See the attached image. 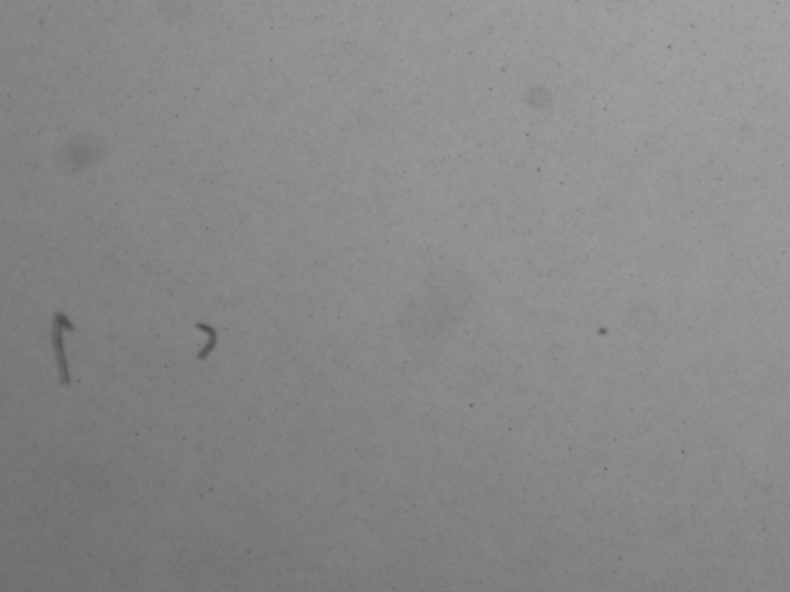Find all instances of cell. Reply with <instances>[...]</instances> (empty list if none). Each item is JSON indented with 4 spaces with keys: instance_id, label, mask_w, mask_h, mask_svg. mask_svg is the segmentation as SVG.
I'll list each match as a JSON object with an SVG mask.
<instances>
[{
    "instance_id": "cell-1",
    "label": "cell",
    "mask_w": 790,
    "mask_h": 592,
    "mask_svg": "<svg viewBox=\"0 0 790 592\" xmlns=\"http://www.w3.org/2000/svg\"><path fill=\"white\" fill-rule=\"evenodd\" d=\"M64 330L74 332L76 327L71 324V321L68 320L67 315L57 312L55 315V325H53V344H55L56 359L59 366V384H61L62 388H68V385H70V373H68V363L65 356V349H64Z\"/></svg>"
},
{
    "instance_id": "cell-2",
    "label": "cell",
    "mask_w": 790,
    "mask_h": 592,
    "mask_svg": "<svg viewBox=\"0 0 790 592\" xmlns=\"http://www.w3.org/2000/svg\"><path fill=\"white\" fill-rule=\"evenodd\" d=\"M195 327H196L198 330H202V332H205V333H207V337H209L207 344H205V347H204V349H202V350L200 352V354H198V355H196V358H198V359H200V361H204V359H205V358H207V356H209V355L212 354V352L214 350V347H217V339H218V333H217V330H214V329L212 327V325H207V324H204V323L195 324Z\"/></svg>"
}]
</instances>
